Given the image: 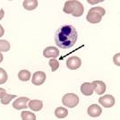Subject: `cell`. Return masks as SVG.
Masks as SVG:
<instances>
[{
  "instance_id": "cell-3",
  "label": "cell",
  "mask_w": 120,
  "mask_h": 120,
  "mask_svg": "<svg viewBox=\"0 0 120 120\" xmlns=\"http://www.w3.org/2000/svg\"><path fill=\"white\" fill-rule=\"evenodd\" d=\"M82 65V60L78 56H71L66 60V66L70 70H76Z\"/></svg>"
},
{
  "instance_id": "cell-4",
  "label": "cell",
  "mask_w": 120,
  "mask_h": 120,
  "mask_svg": "<svg viewBox=\"0 0 120 120\" xmlns=\"http://www.w3.org/2000/svg\"><path fill=\"white\" fill-rule=\"evenodd\" d=\"M46 78H47V76H46V74L44 72L38 71V72H36V73L33 74V76L31 78V82H32V83L34 85L39 86V85L43 84L45 82Z\"/></svg>"
},
{
  "instance_id": "cell-25",
  "label": "cell",
  "mask_w": 120,
  "mask_h": 120,
  "mask_svg": "<svg viewBox=\"0 0 120 120\" xmlns=\"http://www.w3.org/2000/svg\"><path fill=\"white\" fill-rule=\"evenodd\" d=\"M5 93H6V91H5V89H3V88H0V99H2L4 95H5Z\"/></svg>"
},
{
  "instance_id": "cell-9",
  "label": "cell",
  "mask_w": 120,
  "mask_h": 120,
  "mask_svg": "<svg viewBox=\"0 0 120 120\" xmlns=\"http://www.w3.org/2000/svg\"><path fill=\"white\" fill-rule=\"evenodd\" d=\"M91 84L93 87V90H95V92L99 95L103 94L106 91V84L102 81H94L91 82Z\"/></svg>"
},
{
  "instance_id": "cell-13",
  "label": "cell",
  "mask_w": 120,
  "mask_h": 120,
  "mask_svg": "<svg viewBox=\"0 0 120 120\" xmlns=\"http://www.w3.org/2000/svg\"><path fill=\"white\" fill-rule=\"evenodd\" d=\"M83 11H84V8H83L82 4L81 3L80 1H76L75 2V9L72 13V15L75 16V17H80L83 14Z\"/></svg>"
},
{
  "instance_id": "cell-27",
  "label": "cell",
  "mask_w": 120,
  "mask_h": 120,
  "mask_svg": "<svg viewBox=\"0 0 120 120\" xmlns=\"http://www.w3.org/2000/svg\"><path fill=\"white\" fill-rule=\"evenodd\" d=\"M87 2H88V3H90V4H98V3L102 2V1H90V0H88Z\"/></svg>"
},
{
  "instance_id": "cell-5",
  "label": "cell",
  "mask_w": 120,
  "mask_h": 120,
  "mask_svg": "<svg viewBox=\"0 0 120 120\" xmlns=\"http://www.w3.org/2000/svg\"><path fill=\"white\" fill-rule=\"evenodd\" d=\"M99 102L101 106L105 107V108H111L115 105V98L112 95H105L100 97L99 99Z\"/></svg>"
},
{
  "instance_id": "cell-28",
  "label": "cell",
  "mask_w": 120,
  "mask_h": 120,
  "mask_svg": "<svg viewBox=\"0 0 120 120\" xmlns=\"http://www.w3.org/2000/svg\"><path fill=\"white\" fill-rule=\"evenodd\" d=\"M3 15H4V10H3V9H1V10H0V19H2V18H3Z\"/></svg>"
},
{
  "instance_id": "cell-23",
  "label": "cell",
  "mask_w": 120,
  "mask_h": 120,
  "mask_svg": "<svg viewBox=\"0 0 120 120\" xmlns=\"http://www.w3.org/2000/svg\"><path fill=\"white\" fill-rule=\"evenodd\" d=\"M91 9H92V10H94V11H96V12H97L98 14H100L101 16L105 15V14H106L105 9H104L103 7H100V6H94V7H92Z\"/></svg>"
},
{
  "instance_id": "cell-12",
  "label": "cell",
  "mask_w": 120,
  "mask_h": 120,
  "mask_svg": "<svg viewBox=\"0 0 120 120\" xmlns=\"http://www.w3.org/2000/svg\"><path fill=\"white\" fill-rule=\"evenodd\" d=\"M28 107L33 111H40L43 107V102L40 100H32L29 101Z\"/></svg>"
},
{
  "instance_id": "cell-17",
  "label": "cell",
  "mask_w": 120,
  "mask_h": 120,
  "mask_svg": "<svg viewBox=\"0 0 120 120\" xmlns=\"http://www.w3.org/2000/svg\"><path fill=\"white\" fill-rule=\"evenodd\" d=\"M30 72L28 70H22L19 72V74H18V78H19V80L22 81V82H27V81H29L30 79Z\"/></svg>"
},
{
  "instance_id": "cell-26",
  "label": "cell",
  "mask_w": 120,
  "mask_h": 120,
  "mask_svg": "<svg viewBox=\"0 0 120 120\" xmlns=\"http://www.w3.org/2000/svg\"><path fill=\"white\" fill-rule=\"evenodd\" d=\"M4 34H5V30H4V28L2 27V25L0 24V38L4 35Z\"/></svg>"
},
{
  "instance_id": "cell-14",
  "label": "cell",
  "mask_w": 120,
  "mask_h": 120,
  "mask_svg": "<svg viewBox=\"0 0 120 120\" xmlns=\"http://www.w3.org/2000/svg\"><path fill=\"white\" fill-rule=\"evenodd\" d=\"M22 5L26 10H34L38 6V1L37 0H24L23 3H22Z\"/></svg>"
},
{
  "instance_id": "cell-11",
  "label": "cell",
  "mask_w": 120,
  "mask_h": 120,
  "mask_svg": "<svg viewBox=\"0 0 120 120\" xmlns=\"http://www.w3.org/2000/svg\"><path fill=\"white\" fill-rule=\"evenodd\" d=\"M81 92L85 96H91L93 93V87L90 82H83L81 85Z\"/></svg>"
},
{
  "instance_id": "cell-22",
  "label": "cell",
  "mask_w": 120,
  "mask_h": 120,
  "mask_svg": "<svg viewBox=\"0 0 120 120\" xmlns=\"http://www.w3.org/2000/svg\"><path fill=\"white\" fill-rule=\"evenodd\" d=\"M8 79V75H7V73L5 72L3 68L0 67V84H3L5 83V82Z\"/></svg>"
},
{
  "instance_id": "cell-16",
  "label": "cell",
  "mask_w": 120,
  "mask_h": 120,
  "mask_svg": "<svg viewBox=\"0 0 120 120\" xmlns=\"http://www.w3.org/2000/svg\"><path fill=\"white\" fill-rule=\"evenodd\" d=\"M68 115V110L63 107H58L55 110V116L57 118H65Z\"/></svg>"
},
{
  "instance_id": "cell-21",
  "label": "cell",
  "mask_w": 120,
  "mask_h": 120,
  "mask_svg": "<svg viewBox=\"0 0 120 120\" xmlns=\"http://www.w3.org/2000/svg\"><path fill=\"white\" fill-rule=\"evenodd\" d=\"M49 66L51 67V71H52V72L56 71L58 69V67H59V63H58V61L56 59V58L50 59L49 62Z\"/></svg>"
},
{
  "instance_id": "cell-1",
  "label": "cell",
  "mask_w": 120,
  "mask_h": 120,
  "mask_svg": "<svg viewBox=\"0 0 120 120\" xmlns=\"http://www.w3.org/2000/svg\"><path fill=\"white\" fill-rule=\"evenodd\" d=\"M77 31L73 25H63L55 33V42L62 49H68L75 46L77 40Z\"/></svg>"
},
{
  "instance_id": "cell-18",
  "label": "cell",
  "mask_w": 120,
  "mask_h": 120,
  "mask_svg": "<svg viewBox=\"0 0 120 120\" xmlns=\"http://www.w3.org/2000/svg\"><path fill=\"white\" fill-rule=\"evenodd\" d=\"M21 117L22 120H36L35 114L30 111H22L21 113Z\"/></svg>"
},
{
  "instance_id": "cell-29",
  "label": "cell",
  "mask_w": 120,
  "mask_h": 120,
  "mask_svg": "<svg viewBox=\"0 0 120 120\" xmlns=\"http://www.w3.org/2000/svg\"><path fill=\"white\" fill-rule=\"evenodd\" d=\"M3 59H4V57H3V55H2V53L0 52V63L3 61Z\"/></svg>"
},
{
  "instance_id": "cell-19",
  "label": "cell",
  "mask_w": 120,
  "mask_h": 120,
  "mask_svg": "<svg viewBox=\"0 0 120 120\" xmlns=\"http://www.w3.org/2000/svg\"><path fill=\"white\" fill-rule=\"evenodd\" d=\"M16 96L14 95V94H8V93H5L4 97L1 99V103L4 104V105H7L11 102V100L13 99H15Z\"/></svg>"
},
{
  "instance_id": "cell-7",
  "label": "cell",
  "mask_w": 120,
  "mask_h": 120,
  "mask_svg": "<svg viewBox=\"0 0 120 120\" xmlns=\"http://www.w3.org/2000/svg\"><path fill=\"white\" fill-rule=\"evenodd\" d=\"M102 19V16L98 14L96 11L92 10L91 8L88 12V15L86 16V20L90 23H99Z\"/></svg>"
},
{
  "instance_id": "cell-24",
  "label": "cell",
  "mask_w": 120,
  "mask_h": 120,
  "mask_svg": "<svg viewBox=\"0 0 120 120\" xmlns=\"http://www.w3.org/2000/svg\"><path fill=\"white\" fill-rule=\"evenodd\" d=\"M113 62L115 63L116 65H120V53H117V54H116L114 56V57H113Z\"/></svg>"
},
{
  "instance_id": "cell-15",
  "label": "cell",
  "mask_w": 120,
  "mask_h": 120,
  "mask_svg": "<svg viewBox=\"0 0 120 120\" xmlns=\"http://www.w3.org/2000/svg\"><path fill=\"white\" fill-rule=\"evenodd\" d=\"M75 0H70V1H66L64 5V9L63 11L65 12V14H68V15H72L73 11L75 9Z\"/></svg>"
},
{
  "instance_id": "cell-8",
  "label": "cell",
  "mask_w": 120,
  "mask_h": 120,
  "mask_svg": "<svg viewBox=\"0 0 120 120\" xmlns=\"http://www.w3.org/2000/svg\"><path fill=\"white\" fill-rule=\"evenodd\" d=\"M43 56L47 58H56L59 56V50L55 47H47L43 51Z\"/></svg>"
},
{
  "instance_id": "cell-20",
  "label": "cell",
  "mask_w": 120,
  "mask_h": 120,
  "mask_svg": "<svg viewBox=\"0 0 120 120\" xmlns=\"http://www.w3.org/2000/svg\"><path fill=\"white\" fill-rule=\"evenodd\" d=\"M10 43L5 40H0V52L4 51V52H7L10 50Z\"/></svg>"
},
{
  "instance_id": "cell-2",
  "label": "cell",
  "mask_w": 120,
  "mask_h": 120,
  "mask_svg": "<svg viewBox=\"0 0 120 120\" xmlns=\"http://www.w3.org/2000/svg\"><path fill=\"white\" fill-rule=\"evenodd\" d=\"M62 103L68 108H75L79 104V97L75 93H66L62 98Z\"/></svg>"
},
{
  "instance_id": "cell-10",
  "label": "cell",
  "mask_w": 120,
  "mask_h": 120,
  "mask_svg": "<svg viewBox=\"0 0 120 120\" xmlns=\"http://www.w3.org/2000/svg\"><path fill=\"white\" fill-rule=\"evenodd\" d=\"M87 112H88V115L91 117H98L101 115L102 109L98 104H92L88 108Z\"/></svg>"
},
{
  "instance_id": "cell-6",
  "label": "cell",
  "mask_w": 120,
  "mask_h": 120,
  "mask_svg": "<svg viewBox=\"0 0 120 120\" xmlns=\"http://www.w3.org/2000/svg\"><path fill=\"white\" fill-rule=\"evenodd\" d=\"M30 101V99L26 98V97H20L17 100H15L13 103V107L15 109L20 110V109H24L26 108H28L27 103Z\"/></svg>"
}]
</instances>
